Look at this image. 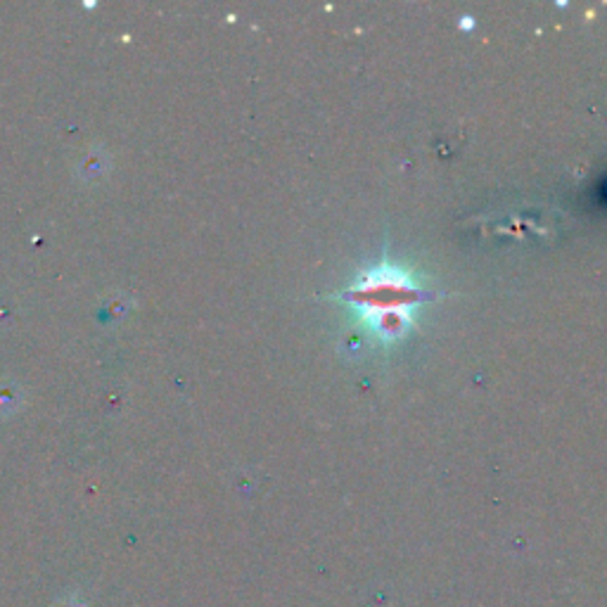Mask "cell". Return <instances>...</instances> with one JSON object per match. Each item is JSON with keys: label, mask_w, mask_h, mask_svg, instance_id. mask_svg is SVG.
<instances>
[{"label": "cell", "mask_w": 607, "mask_h": 607, "mask_svg": "<svg viewBox=\"0 0 607 607\" xmlns=\"http://www.w3.org/2000/svg\"><path fill=\"white\" fill-rule=\"evenodd\" d=\"M344 299L361 311L368 328L394 338L411 320V308L425 299V292L406 273L385 266L347 289Z\"/></svg>", "instance_id": "cell-1"}]
</instances>
